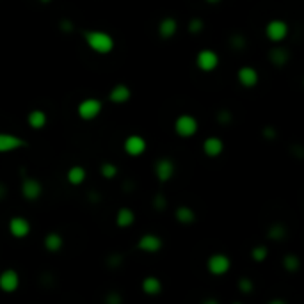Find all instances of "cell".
Here are the masks:
<instances>
[{
    "label": "cell",
    "mask_w": 304,
    "mask_h": 304,
    "mask_svg": "<svg viewBox=\"0 0 304 304\" xmlns=\"http://www.w3.org/2000/svg\"><path fill=\"white\" fill-rule=\"evenodd\" d=\"M84 39L87 43V47L100 55L110 54L114 50V38L105 30H85Z\"/></svg>",
    "instance_id": "obj_1"
},
{
    "label": "cell",
    "mask_w": 304,
    "mask_h": 304,
    "mask_svg": "<svg viewBox=\"0 0 304 304\" xmlns=\"http://www.w3.org/2000/svg\"><path fill=\"white\" fill-rule=\"evenodd\" d=\"M198 128H199L198 119L190 114H180L176 118V121H174V130H176V134L180 135V137H183V139L196 135Z\"/></svg>",
    "instance_id": "obj_2"
},
{
    "label": "cell",
    "mask_w": 304,
    "mask_h": 304,
    "mask_svg": "<svg viewBox=\"0 0 304 304\" xmlns=\"http://www.w3.org/2000/svg\"><path fill=\"white\" fill-rule=\"evenodd\" d=\"M101 109H103V105H101V101L98 100V98H85V100H82L80 103H78L76 112H78V116H80L84 121H91V119L100 116Z\"/></svg>",
    "instance_id": "obj_3"
},
{
    "label": "cell",
    "mask_w": 304,
    "mask_h": 304,
    "mask_svg": "<svg viewBox=\"0 0 304 304\" xmlns=\"http://www.w3.org/2000/svg\"><path fill=\"white\" fill-rule=\"evenodd\" d=\"M207 267H208V270H210V274L223 276V274H226L229 269H231V262H229V258L226 256V254L216 253V254H212V256L208 258Z\"/></svg>",
    "instance_id": "obj_4"
},
{
    "label": "cell",
    "mask_w": 304,
    "mask_h": 304,
    "mask_svg": "<svg viewBox=\"0 0 304 304\" xmlns=\"http://www.w3.org/2000/svg\"><path fill=\"white\" fill-rule=\"evenodd\" d=\"M196 66L205 73L214 72L219 66V55L214 50H201L196 55Z\"/></svg>",
    "instance_id": "obj_5"
},
{
    "label": "cell",
    "mask_w": 304,
    "mask_h": 304,
    "mask_svg": "<svg viewBox=\"0 0 304 304\" xmlns=\"http://www.w3.org/2000/svg\"><path fill=\"white\" fill-rule=\"evenodd\" d=\"M265 34H267V38H269L272 43L283 41V39L287 38V34H288L287 21H283V20H270L269 23H267V27H265Z\"/></svg>",
    "instance_id": "obj_6"
},
{
    "label": "cell",
    "mask_w": 304,
    "mask_h": 304,
    "mask_svg": "<svg viewBox=\"0 0 304 304\" xmlns=\"http://www.w3.org/2000/svg\"><path fill=\"white\" fill-rule=\"evenodd\" d=\"M20 287V274L14 269H5L0 274V290L5 294H13Z\"/></svg>",
    "instance_id": "obj_7"
},
{
    "label": "cell",
    "mask_w": 304,
    "mask_h": 304,
    "mask_svg": "<svg viewBox=\"0 0 304 304\" xmlns=\"http://www.w3.org/2000/svg\"><path fill=\"white\" fill-rule=\"evenodd\" d=\"M27 146V141L18 137L13 134H4L0 132V153H9V152H16V150Z\"/></svg>",
    "instance_id": "obj_8"
},
{
    "label": "cell",
    "mask_w": 304,
    "mask_h": 304,
    "mask_svg": "<svg viewBox=\"0 0 304 304\" xmlns=\"http://www.w3.org/2000/svg\"><path fill=\"white\" fill-rule=\"evenodd\" d=\"M123 148L127 152V155L130 156H139L146 152V139L141 137V135H128L125 139V144Z\"/></svg>",
    "instance_id": "obj_9"
},
{
    "label": "cell",
    "mask_w": 304,
    "mask_h": 304,
    "mask_svg": "<svg viewBox=\"0 0 304 304\" xmlns=\"http://www.w3.org/2000/svg\"><path fill=\"white\" fill-rule=\"evenodd\" d=\"M162 245H164L162 238L158 235H153V233H146V235L141 236L139 242H137V247H139L143 253H156V251L162 249Z\"/></svg>",
    "instance_id": "obj_10"
},
{
    "label": "cell",
    "mask_w": 304,
    "mask_h": 304,
    "mask_svg": "<svg viewBox=\"0 0 304 304\" xmlns=\"http://www.w3.org/2000/svg\"><path fill=\"white\" fill-rule=\"evenodd\" d=\"M174 169H176V165L171 158H158L155 164V174L158 178V182H169L174 174Z\"/></svg>",
    "instance_id": "obj_11"
},
{
    "label": "cell",
    "mask_w": 304,
    "mask_h": 304,
    "mask_svg": "<svg viewBox=\"0 0 304 304\" xmlns=\"http://www.w3.org/2000/svg\"><path fill=\"white\" fill-rule=\"evenodd\" d=\"M9 233L14 238H25L30 233V223L25 217H13L9 221Z\"/></svg>",
    "instance_id": "obj_12"
},
{
    "label": "cell",
    "mask_w": 304,
    "mask_h": 304,
    "mask_svg": "<svg viewBox=\"0 0 304 304\" xmlns=\"http://www.w3.org/2000/svg\"><path fill=\"white\" fill-rule=\"evenodd\" d=\"M21 194H23V198L25 199H29V201L38 199L39 196L43 194L41 183H39L36 178H25L23 183H21Z\"/></svg>",
    "instance_id": "obj_13"
},
{
    "label": "cell",
    "mask_w": 304,
    "mask_h": 304,
    "mask_svg": "<svg viewBox=\"0 0 304 304\" xmlns=\"http://www.w3.org/2000/svg\"><path fill=\"white\" fill-rule=\"evenodd\" d=\"M236 78H238V82H240L244 87H254V85L258 84V72L254 70V68L251 66H242L240 70H238V73H236Z\"/></svg>",
    "instance_id": "obj_14"
},
{
    "label": "cell",
    "mask_w": 304,
    "mask_h": 304,
    "mask_svg": "<svg viewBox=\"0 0 304 304\" xmlns=\"http://www.w3.org/2000/svg\"><path fill=\"white\" fill-rule=\"evenodd\" d=\"M132 96V91L128 85L125 84H118L112 87V91L109 93V100L112 101V103H118V105H121V103H125V101H128Z\"/></svg>",
    "instance_id": "obj_15"
},
{
    "label": "cell",
    "mask_w": 304,
    "mask_h": 304,
    "mask_svg": "<svg viewBox=\"0 0 304 304\" xmlns=\"http://www.w3.org/2000/svg\"><path fill=\"white\" fill-rule=\"evenodd\" d=\"M178 30V21L171 16H165L164 20L158 23V36L162 39H171Z\"/></svg>",
    "instance_id": "obj_16"
},
{
    "label": "cell",
    "mask_w": 304,
    "mask_h": 304,
    "mask_svg": "<svg viewBox=\"0 0 304 304\" xmlns=\"http://www.w3.org/2000/svg\"><path fill=\"white\" fill-rule=\"evenodd\" d=\"M224 150V143L223 139H219V137H208L205 143H203V152H205V155L208 156H219L221 153H223Z\"/></svg>",
    "instance_id": "obj_17"
},
{
    "label": "cell",
    "mask_w": 304,
    "mask_h": 304,
    "mask_svg": "<svg viewBox=\"0 0 304 304\" xmlns=\"http://www.w3.org/2000/svg\"><path fill=\"white\" fill-rule=\"evenodd\" d=\"M43 244H45V249L50 251V253H57V251L63 249V245H64V240H63V236L59 235V233H48L47 236H45V240H43Z\"/></svg>",
    "instance_id": "obj_18"
},
{
    "label": "cell",
    "mask_w": 304,
    "mask_h": 304,
    "mask_svg": "<svg viewBox=\"0 0 304 304\" xmlns=\"http://www.w3.org/2000/svg\"><path fill=\"white\" fill-rule=\"evenodd\" d=\"M143 292L146 296H158L162 292V283L160 279L155 278V276H148V278L143 279Z\"/></svg>",
    "instance_id": "obj_19"
},
{
    "label": "cell",
    "mask_w": 304,
    "mask_h": 304,
    "mask_svg": "<svg viewBox=\"0 0 304 304\" xmlns=\"http://www.w3.org/2000/svg\"><path fill=\"white\" fill-rule=\"evenodd\" d=\"M47 121H48V118L43 110H32V112H29V116H27V123H29V127L34 128V130L45 128Z\"/></svg>",
    "instance_id": "obj_20"
},
{
    "label": "cell",
    "mask_w": 304,
    "mask_h": 304,
    "mask_svg": "<svg viewBox=\"0 0 304 304\" xmlns=\"http://www.w3.org/2000/svg\"><path fill=\"white\" fill-rule=\"evenodd\" d=\"M269 59L274 66H285V64L288 63V59H290V54H288L287 48L278 47V48H272V50L269 52Z\"/></svg>",
    "instance_id": "obj_21"
},
{
    "label": "cell",
    "mask_w": 304,
    "mask_h": 304,
    "mask_svg": "<svg viewBox=\"0 0 304 304\" xmlns=\"http://www.w3.org/2000/svg\"><path fill=\"white\" fill-rule=\"evenodd\" d=\"M134 223H135V214L130 208H121V210H118V214H116V224H118L119 228H128Z\"/></svg>",
    "instance_id": "obj_22"
},
{
    "label": "cell",
    "mask_w": 304,
    "mask_h": 304,
    "mask_svg": "<svg viewBox=\"0 0 304 304\" xmlns=\"http://www.w3.org/2000/svg\"><path fill=\"white\" fill-rule=\"evenodd\" d=\"M66 178L72 185H80V183L85 180V169L82 167V165H73V167H70V171H68Z\"/></svg>",
    "instance_id": "obj_23"
},
{
    "label": "cell",
    "mask_w": 304,
    "mask_h": 304,
    "mask_svg": "<svg viewBox=\"0 0 304 304\" xmlns=\"http://www.w3.org/2000/svg\"><path fill=\"white\" fill-rule=\"evenodd\" d=\"M174 216H176L178 223H182V224H190V223H194V221H196L194 210H192V208H189V207H178Z\"/></svg>",
    "instance_id": "obj_24"
},
{
    "label": "cell",
    "mask_w": 304,
    "mask_h": 304,
    "mask_svg": "<svg viewBox=\"0 0 304 304\" xmlns=\"http://www.w3.org/2000/svg\"><path fill=\"white\" fill-rule=\"evenodd\" d=\"M118 165L112 164V162H103L100 167V173L103 178H107V180H114L116 176H118Z\"/></svg>",
    "instance_id": "obj_25"
},
{
    "label": "cell",
    "mask_w": 304,
    "mask_h": 304,
    "mask_svg": "<svg viewBox=\"0 0 304 304\" xmlns=\"http://www.w3.org/2000/svg\"><path fill=\"white\" fill-rule=\"evenodd\" d=\"M287 236V229L283 224H272L269 228V238L270 240H281Z\"/></svg>",
    "instance_id": "obj_26"
},
{
    "label": "cell",
    "mask_w": 304,
    "mask_h": 304,
    "mask_svg": "<svg viewBox=\"0 0 304 304\" xmlns=\"http://www.w3.org/2000/svg\"><path fill=\"white\" fill-rule=\"evenodd\" d=\"M299 265H301V262L296 254H287V256L283 258V267L288 270V272H296V270L299 269Z\"/></svg>",
    "instance_id": "obj_27"
},
{
    "label": "cell",
    "mask_w": 304,
    "mask_h": 304,
    "mask_svg": "<svg viewBox=\"0 0 304 304\" xmlns=\"http://www.w3.org/2000/svg\"><path fill=\"white\" fill-rule=\"evenodd\" d=\"M251 256H253L254 262H265V258L269 256V249H267L265 245H256L251 251Z\"/></svg>",
    "instance_id": "obj_28"
},
{
    "label": "cell",
    "mask_w": 304,
    "mask_h": 304,
    "mask_svg": "<svg viewBox=\"0 0 304 304\" xmlns=\"http://www.w3.org/2000/svg\"><path fill=\"white\" fill-rule=\"evenodd\" d=\"M253 281L247 278H242L240 281H238V290L242 292V294H251L253 292Z\"/></svg>",
    "instance_id": "obj_29"
},
{
    "label": "cell",
    "mask_w": 304,
    "mask_h": 304,
    "mask_svg": "<svg viewBox=\"0 0 304 304\" xmlns=\"http://www.w3.org/2000/svg\"><path fill=\"white\" fill-rule=\"evenodd\" d=\"M203 27H205V23H203V20H199V18H192L189 23V30L192 34H199L203 30Z\"/></svg>",
    "instance_id": "obj_30"
},
{
    "label": "cell",
    "mask_w": 304,
    "mask_h": 304,
    "mask_svg": "<svg viewBox=\"0 0 304 304\" xmlns=\"http://www.w3.org/2000/svg\"><path fill=\"white\" fill-rule=\"evenodd\" d=\"M153 205H155L156 210H164V208L167 207V199H165V196L156 194L155 199H153Z\"/></svg>",
    "instance_id": "obj_31"
},
{
    "label": "cell",
    "mask_w": 304,
    "mask_h": 304,
    "mask_svg": "<svg viewBox=\"0 0 304 304\" xmlns=\"http://www.w3.org/2000/svg\"><path fill=\"white\" fill-rule=\"evenodd\" d=\"M231 118H233V116L229 114L228 110H221L219 114H217V121L223 123V125H228V123L231 121Z\"/></svg>",
    "instance_id": "obj_32"
},
{
    "label": "cell",
    "mask_w": 304,
    "mask_h": 304,
    "mask_svg": "<svg viewBox=\"0 0 304 304\" xmlns=\"http://www.w3.org/2000/svg\"><path fill=\"white\" fill-rule=\"evenodd\" d=\"M276 128H272V127H265L263 128V137L265 139H276Z\"/></svg>",
    "instance_id": "obj_33"
},
{
    "label": "cell",
    "mask_w": 304,
    "mask_h": 304,
    "mask_svg": "<svg viewBox=\"0 0 304 304\" xmlns=\"http://www.w3.org/2000/svg\"><path fill=\"white\" fill-rule=\"evenodd\" d=\"M231 43L235 45L236 48H238V50H242V48H244V45H245V41H244V38H242V36H236V38H233Z\"/></svg>",
    "instance_id": "obj_34"
},
{
    "label": "cell",
    "mask_w": 304,
    "mask_h": 304,
    "mask_svg": "<svg viewBox=\"0 0 304 304\" xmlns=\"http://www.w3.org/2000/svg\"><path fill=\"white\" fill-rule=\"evenodd\" d=\"M121 296H118V294H110L109 297H107V303H110V304H119L121 303Z\"/></svg>",
    "instance_id": "obj_35"
},
{
    "label": "cell",
    "mask_w": 304,
    "mask_h": 304,
    "mask_svg": "<svg viewBox=\"0 0 304 304\" xmlns=\"http://www.w3.org/2000/svg\"><path fill=\"white\" fill-rule=\"evenodd\" d=\"M121 260H123V258L119 256V254H116V256L110 258L109 265H110V267H118V265H121Z\"/></svg>",
    "instance_id": "obj_36"
},
{
    "label": "cell",
    "mask_w": 304,
    "mask_h": 304,
    "mask_svg": "<svg viewBox=\"0 0 304 304\" xmlns=\"http://www.w3.org/2000/svg\"><path fill=\"white\" fill-rule=\"evenodd\" d=\"M61 29H63V30H72V21L63 20V21H61Z\"/></svg>",
    "instance_id": "obj_37"
},
{
    "label": "cell",
    "mask_w": 304,
    "mask_h": 304,
    "mask_svg": "<svg viewBox=\"0 0 304 304\" xmlns=\"http://www.w3.org/2000/svg\"><path fill=\"white\" fill-rule=\"evenodd\" d=\"M7 196V189H5L4 183H0V199H4Z\"/></svg>",
    "instance_id": "obj_38"
},
{
    "label": "cell",
    "mask_w": 304,
    "mask_h": 304,
    "mask_svg": "<svg viewBox=\"0 0 304 304\" xmlns=\"http://www.w3.org/2000/svg\"><path fill=\"white\" fill-rule=\"evenodd\" d=\"M208 4H217V2H221V0H207Z\"/></svg>",
    "instance_id": "obj_39"
},
{
    "label": "cell",
    "mask_w": 304,
    "mask_h": 304,
    "mask_svg": "<svg viewBox=\"0 0 304 304\" xmlns=\"http://www.w3.org/2000/svg\"><path fill=\"white\" fill-rule=\"evenodd\" d=\"M43 4H48V2H52V0H41Z\"/></svg>",
    "instance_id": "obj_40"
}]
</instances>
